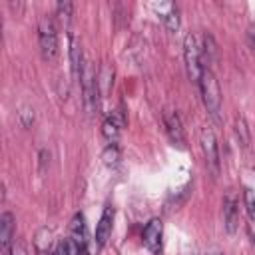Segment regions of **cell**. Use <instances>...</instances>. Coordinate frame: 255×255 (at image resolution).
Masks as SVG:
<instances>
[{
    "label": "cell",
    "mask_w": 255,
    "mask_h": 255,
    "mask_svg": "<svg viewBox=\"0 0 255 255\" xmlns=\"http://www.w3.org/2000/svg\"><path fill=\"white\" fill-rule=\"evenodd\" d=\"M197 88H199L203 106L209 112V116L215 122H221V90H219V84L215 80V74H213V70L209 66H203L201 78L197 82Z\"/></svg>",
    "instance_id": "obj_1"
},
{
    "label": "cell",
    "mask_w": 255,
    "mask_h": 255,
    "mask_svg": "<svg viewBox=\"0 0 255 255\" xmlns=\"http://www.w3.org/2000/svg\"><path fill=\"white\" fill-rule=\"evenodd\" d=\"M183 60L189 80L197 86L203 70V56H201V40L197 34H187L183 40Z\"/></svg>",
    "instance_id": "obj_2"
},
{
    "label": "cell",
    "mask_w": 255,
    "mask_h": 255,
    "mask_svg": "<svg viewBox=\"0 0 255 255\" xmlns=\"http://www.w3.org/2000/svg\"><path fill=\"white\" fill-rule=\"evenodd\" d=\"M80 88H82V100H84V106L90 114H94L98 110V98H100V82H98V74L92 66L90 60H86L84 64V70H82V76H80Z\"/></svg>",
    "instance_id": "obj_3"
},
{
    "label": "cell",
    "mask_w": 255,
    "mask_h": 255,
    "mask_svg": "<svg viewBox=\"0 0 255 255\" xmlns=\"http://www.w3.org/2000/svg\"><path fill=\"white\" fill-rule=\"evenodd\" d=\"M38 46L46 62H54L58 56V32L50 16H42L38 24Z\"/></svg>",
    "instance_id": "obj_4"
},
{
    "label": "cell",
    "mask_w": 255,
    "mask_h": 255,
    "mask_svg": "<svg viewBox=\"0 0 255 255\" xmlns=\"http://www.w3.org/2000/svg\"><path fill=\"white\" fill-rule=\"evenodd\" d=\"M199 143H201V151H203L205 165H207L209 173L213 177H217L221 171V157H219V143H217L215 131L211 128H203L199 133Z\"/></svg>",
    "instance_id": "obj_5"
},
{
    "label": "cell",
    "mask_w": 255,
    "mask_h": 255,
    "mask_svg": "<svg viewBox=\"0 0 255 255\" xmlns=\"http://www.w3.org/2000/svg\"><path fill=\"white\" fill-rule=\"evenodd\" d=\"M161 120H163L165 133H167V137L171 139V143L183 147V145H185V131H183V124H181L179 114L173 112V110H165V112L161 114Z\"/></svg>",
    "instance_id": "obj_6"
},
{
    "label": "cell",
    "mask_w": 255,
    "mask_h": 255,
    "mask_svg": "<svg viewBox=\"0 0 255 255\" xmlns=\"http://www.w3.org/2000/svg\"><path fill=\"white\" fill-rule=\"evenodd\" d=\"M223 225L227 229V233H235L239 229V201L237 195L229 189L223 195Z\"/></svg>",
    "instance_id": "obj_7"
},
{
    "label": "cell",
    "mask_w": 255,
    "mask_h": 255,
    "mask_svg": "<svg viewBox=\"0 0 255 255\" xmlns=\"http://www.w3.org/2000/svg\"><path fill=\"white\" fill-rule=\"evenodd\" d=\"M114 217H116V209L112 203H108L100 215V221L96 225V233H94V241L98 247H104L106 241L110 239L112 235V229H114Z\"/></svg>",
    "instance_id": "obj_8"
},
{
    "label": "cell",
    "mask_w": 255,
    "mask_h": 255,
    "mask_svg": "<svg viewBox=\"0 0 255 255\" xmlns=\"http://www.w3.org/2000/svg\"><path fill=\"white\" fill-rule=\"evenodd\" d=\"M124 126H126V114L122 112V108H118V110H114V112L104 120V124H102V133H104V137H106L110 143H116L118 137H120V133H122V129H124Z\"/></svg>",
    "instance_id": "obj_9"
},
{
    "label": "cell",
    "mask_w": 255,
    "mask_h": 255,
    "mask_svg": "<svg viewBox=\"0 0 255 255\" xmlns=\"http://www.w3.org/2000/svg\"><path fill=\"white\" fill-rule=\"evenodd\" d=\"M161 235H163V225H161V219L153 217L145 223L143 231H141V241L143 245L149 249V251H157L159 245H161Z\"/></svg>",
    "instance_id": "obj_10"
},
{
    "label": "cell",
    "mask_w": 255,
    "mask_h": 255,
    "mask_svg": "<svg viewBox=\"0 0 255 255\" xmlns=\"http://www.w3.org/2000/svg\"><path fill=\"white\" fill-rule=\"evenodd\" d=\"M14 229H16L14 213L4 211L0 215V249L4 253H8L10 247H12V243H14Z\"/></svg>",
    "instance_id": "obj_11"
},
{
    "label": "cell",
    "mask_w": 255,
    "mask_h": 255,
    "mask_svg": "<svg viewBox=\"0 0 255 255\" xmlns=\"http://www.w3.org/2000/svg\"><path fill=\"white\" fill-rule=\"evenodd\" d=\"M153 10L159 14V20H161V24L165 26L167 32H175L179 28V10H177L175 4H171V2H165V4H159V6L155 4Z\"/></svg>",
    "instance_id": "obj_12"
},
{
    "label": "cell",
    "mask_w": 255,
    "mask_h": 255,
    "mask_svg": "<svg viewBox=\"0 0 255 255\" xmlns=\"http://www.w3.org/2000/svg\"><path fill=\"white\" fill-rule=\"evenodd\" d=\"M84 64H86V58H84V52H82L80 40L72 36V38H70V66H72V74H74V78H76L78 82H80V76H82Z\"/></svg>",
    "instance_id": "obj_13"
},
{
    "label": "cell",
    "mask_w": 255,
    "mask_h": 255,
    "mask_svg": "<svg viewBox=\"0 0 255 255\" xmlns=\"http://www.w3.org/2000/svg\"><path fill=\"white\" fill-rule=\"evenodd\" d=\"M70 237L76 239L80 245H88V233H86V219L82 213H76L70 221Z\"/></svg>",
    "instance_id": "obj_14"
},
{
    "label": "cell",
    "mask_w": 255,
    "mask_h": 255,
    "mask_svg": "<svg viewBox=\"0 0 255 255\" xmlns=\"http://www.w3.org/2000/svg\"><path fill=\"white\" fill-rule=\"evenodd\" d=\"M50 245H52V231L42 227L38 233H36V239H34V247L40 255H50Z\"/></svg>",
    "instance_id": "obj_15"
},
{
    "label": "cell",
    "mask_w": 255,
    "mask_h": 255,
    "mask_svg": "<svg viewBox=\"0 0 255 255\" xmlns=\"http://www.w3.org/2000/svg\"><path fill=\"white\" fill-rule=\"evenodd\" d=\"M235 137H237V141H239L243 147H247L249 141H251L249 126H247V122H245L243 116H237V118H235Z\"/></svg>",
    "instance_id": "obj_16"
},
{
    "label": "cell",
    "mask_w": 255,
    "mask_h": 255,
    "mask_svg": "<svg viewBox=\"0 0 255 255\" xmlns=\"http://www.w3.org/2000/svg\"><path fill=\"white\" fill-rule=\"evenodd\" d=\"M82 247H84V245H80L76 239H72V237L68 235L64 241H60V245H58V255H80Z\"/></svg>",
    "instance_id": "obj_17"
},
{
    "label": "cell",
    "mask_w": 255,
    "mask_h": 255,
    "mask_svg": "<svg viewBox=\"0 0 255 255\" xmlns=\"http://www.w3.org/2000/svg\"><path fill=\"white\" fill-rule=\"evenodd\" d=\"M243 203H245V209H247L249 219L255 223V189H251V187H245L243 189Z\"/></svg>",
    "instance_id": "obj_18"
},
{
    "label": "cell",
    "mask_w": 255,
    "mask_h": 255,
    "mask_svg": "<svg viewBox=\"0 0 255 255\" xmlns=\"http://www.w3.org/2000/svg\"><path fill=\"white\" fill-rule=\"evenodd\" d=\"M72 10H74L72 2H58L56 4V12H58V16H60V20L64 24H68V20L72 18Z\"/></svg>",
    "instance_id": "obj_19"
},
{
    "label": "cell",
    "mask_w": 255,
    "mask_h": 255,
    "mask_svg": "<svg viewBox=\"0 0 255 255\" xmlns=\"http://www.w3.org/2000/svg\"><path fill=\"white\" fill-rule=\"evenodd\" d=\"M118 157H120L118 145H116V143H110V145L104 149V161H106L108 165H112V163H116V161H118Z\"/></svg>",
    "instance_id": "obj_20"
},
{
    "label": "cell",
    "mask_w": 255,
    "mask_h": 255,
    "mask_svg": "<svg viewBox=\"0 0 255 255\" xmlns=\"http://www.w3.org/2000/svg\"><path fill=\"white\" fill-rule=\"evenodd\" d=\"M8 255H28V249H26V243L24 241H14L12 243V247H10V251H8Z\"/></svg>",
    "instance_id": "obj_21"
},
{
    "label": "cell",
    "mask_w": 255,
    "mask_h": 255,
    "mask_svg": "<svg viewBox=\"0 0 255 255\" xmlns=\"http://www.w3.org/2000/svg\"><path fill=\"white\" fill-rule=\"evenodd\" d=\"M247 44H249V48L255 52V22H251L249 28H247Z\"/></svg>",
    "instance_id": "obj_22"
},
{
    "label": "cell",
    "mask_w": 255,
    "mask_h": 255,
    "mask_svg": "<svg viewBox=\"0 0 255 255\" xmlns=\"http://www.w3.org/2000/svg\"><path fill=\"white\" fill-rule=\"evenodd\" d=\"M80 255H90V249H88V245H84V247H82V251H80Z\"/></svg>",
    "instance_id": "obj_23"
},
{
    "label": "cell",
    "mask_w": 255,
    "mask_h": 255,
    "mask_svg": "<svg viewBox=\"0 0 255 255\" xmlns=\"http://www.w3.org/2000/svg\"><path fill=\"white\" fill-rule=\"evenodd\" d=\"M203 255H223L221 251H207V253H203Z\"/></svg>",
    "instance_id": "obj_24"
},
{
    "label": "cell",
    "mask_w": 255,
    "mask_h": 255,
    "mask_svg": "<svg viewBox=\"0 0 255 255\" xmlns=\"http://www.w3.org/2000/svg\"><path fill=\"white\" fill-rule=\"evenodd\" d=\"M50 255H58V251H52V253H50Z\"/></svg>",
    "instance_id": "obj_25"
},
{
    "label": "cell",
    "mask_w": 255,
    "mask_h": 255,
    "mask_svg": "<svg viewBox=\"0 0 255 255\" xmlns=\"http://www.w3.org/2000/svg\"><path fill=\"white\" fill-rule=\"evenodd\" d=\"M189 255H197V253H195V251H193V253H189Z\"/></svg>",
    "instance_id": "obj_26"
}]
</instances>
